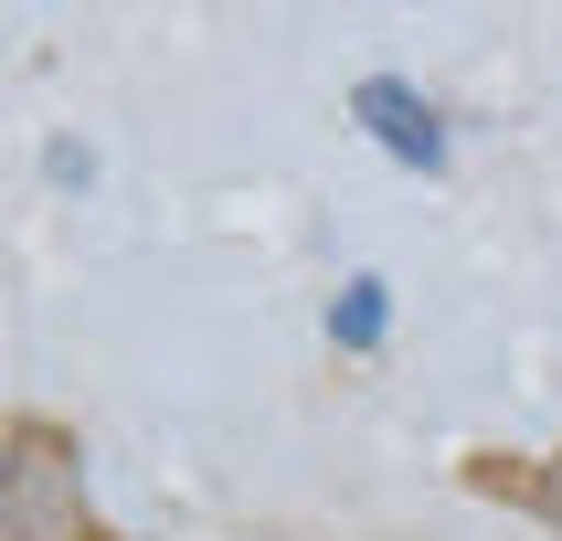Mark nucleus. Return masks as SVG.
Returning a JSON list of instances; mask_svg holds the SVG:
<instances>
[{
    "mask_svg": "<svg viewBox=\"0 0 562 541\" xmlns=\"http://www.w3.org/2000/svg\"><path fill=\"white\" fill-rule=\"evenodd\" d=\"M0 541H127L86 499V436L43 404L0 425Z\"/></svg>",
    "mask_w": 562,
    "mask_h": 541,
    "instance_id": "obj_1",
    "label": "nucleus"
},
{
    "mask_svg": "<svg viewBox=\"0 0 562 541\" xmlns=\"http://www.w3.org/2000/svg\"><path fill=\"white\" fill-rule=\"evenodd\" d=\"M361 106H372V117H393V127H382V138H393V149H404V159H436V127H414V106H404V95H393V86H372V95H361Z\"/></svg>",
    "mask_w": 562,
    "mask_h": 541,
    "instance_id": "obj_3",
    "label": "nucleus"
},
{
    "mask_svg": "<svg viewBox=\"0 0 562 541\" xmlns=\"http://www.w3.org/2000/svg\"><path fill=\"white\" fill-rule=\"evenodd\" d=\"M457 488H477V499L520 509V520H541V531L562 541V446H552V457H509V446H468V457H457Z\"/></svg>",
    "mask_w": 562,
    "mask_h": 541,
    "instance_id": "obj_2",
    "label": "nucleus"
}]
</instances>
